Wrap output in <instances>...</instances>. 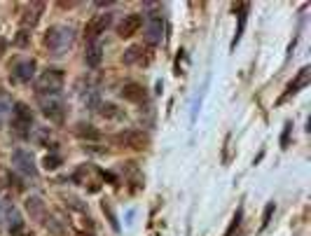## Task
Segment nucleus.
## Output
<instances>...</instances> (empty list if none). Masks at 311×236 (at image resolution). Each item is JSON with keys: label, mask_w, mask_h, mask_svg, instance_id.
<instances>
[{"label": "nucleus", "mask_w": 311, "mask_h": 236, "mask_svg": "<svg viewBox=\"0 0 311 236\" xmlns=\"http://www.w3.org/2000/svg\"><path fill=\"white\" fill-rule=\"evenodd\" d=\"M73 43H75V31L70 26H52L44 35V47L54 56H61L64 52H68Z\"/></svg>", "instance_id": "f257e3e1"}, {"label": "nucleus", "mask_w": 311, "mask_h": 236, "mask_svg": "<svg viewBox=\"0 0 311 236\" xmlns=\"http://www.w3.org/2000/svg\"><path fill=\"white\" fill-rule=\"evenodd\" d=\"M64 70H59V68H49V70H44L43 75L38 77V94L43 96V94H59L61 91V86H64Z\"/></svg>", "instance_id": "f03ea898"}, {"label": "nucleus", "mask_w": 311, "mask_h": 236, "mask_svg": "<svg viewBox=\"0 0 311 236\" xmlns=\"http://www.w3.org/2000/svg\"><path fill=\"white\" fill-rule=\"evenodd\" d=\"M38 101H40V107H43L44 117H49L52 122H64L66 103L61 101L59 94H43V96H38Z\"/></svg>", "instance_id": "7ed1b4c3"}, {"label": "nucleus", "mask_w": 311, "mask_h": 236, "mask_svg": "<svg viewBox=\"0 0 311 236\" xmlns=\"http://www.w3.org/2000/svg\"><path fill=\"white\" fill-rule=\"evenodd\" d=\"M31 124H33V112L26 103H14V112H12V127L17 129V133L22 138L31 136Z\"/></svg>", "instance_id": "20e7f679"}, {"label": "nucleus", "mask_w": 311, "mask_h": 236, "mask_svg": "<svg viewBox=\"0 0 311 236\" xmlns=\"http://www.w3.org/2000/svg\"><path fill=\"white\" fill-rule=\"evenodd\" d=\"M12 164H14V169L23 175H28V178H38V169H35V161H33L31 152L28 150H14L12 152Z\"/></svg>", "instance_id": "39448f33"}, {"label": "nucleus", "mask_w": 311, "mask_h": 236, "mask_svg": "<svg viewBox=\"0 0 311 236\" xmlns=\"http://www.w3.org/2000/svg\"><path fill=\"white\" fill-rule=\"evenodd\" d=\"M143 23H145V43L152 44V47L159 44L161 35H164V19H161V14H150Z\"/></svg>", "instance_id": "423d86ee"}, {"label": "nucleus", "mask_w": 311, "mask_h": 236, "mask_svg": "<svg viewBox=\"0 0 311 236\" xmlns=\"http://www.w3.org/2000/svg\"><path fill=\"white\" fill-rule=\"evenodd\" d=\"M108 26H110V14H96V17H91V19L87 21V26H85V38L94 43L98 35L106 31Z\"/></svg>", "instance_id": "0eeeda50"}, {"label": "nucleus", "mask_w": 311, "mask_h": 236, "mask_svg": "<svg viewBox=\"0 0 311 236\" xmlns=\"http://www.w3.org/2000/svg\"><path fill=\"white\" fill-rule=\"evenodd\" d=\"M117 140L119 143H124V145L131 148V150H145V148L150 145L148 133H143V131H127V133L117 136Z\"/></svg>", "instance_id": "6e6552de"}, {"label": "nucleus", "mask_w": 311, "mask_h": 236, "mask_svg": "<svg viewBox=\"0 0 311 236\" xmlns=\"http://www.w3.org/2000/svg\"><path fill=\"white\" fill-rule=\"evenodd\" d=\"M140 26H143V17L140 14H127L117 26V35L119 38H131L133 33H138Z\"/></svg>", "instance_id": "1a4fd4ad"}, {"label": "nucleus", "mask_w": 311, "mask_h": 236, "mask_svg": "<svg viewBox=\"0 0 311 236\" xmlns=\"http://www.w3.org/2000/svg\"><path fill=\"white\" fill-rule=\"evenodd\" d=\"M26 211H28V215L35 222H44L47 220V206H44V201L40 196H28L26 199Z\"/></svg>", "instance_id": "9d476101"}, {"label": "nucleus", "mask_w": 311, "mask_h": 236, "mask_svg": "<svg viewBox=\"0 0 311 236\" xmlns=\"http://www.w3.org/2000/svg\"><path fill=\"white\" fill-rule=\"evenodd\" d=\"M309 82H311V68H309V65H304L300 73L295 75V80H292V82L288 85V89H286V96H292V94H297V91H300V89H304V86L309 85ZM286 96H283V98H286Z\"/></svg>", "instance_id": "9b49d317"}, {"label": "nucleus", "mask_w": 311, "mask_h": 236, "mask_svg": "<svg viewBox=\"0 0 311 236\" xmlns=\"http://www.w3.org/2000/svg\"><path fill=\"white\" fill-rule=\"evenodd\" d=\"M14 80L17 82H31L33 73H35V61L33 59H26V61H19V64L14 65Z\"/></svg>", "instance_id": "f8f14e48"}, {"label": "nucleus", "mask_w": 311, "mask_h": 236, "mask_svg": "<svg viewBox=\"0 0 311 236\" xmlns=\"http://www.w3.org/2000/svg\"><path fill=\"white\" fill-rule=\"evenodd\" d=\"M103 61V44L98 43V40H94V43L87 44V52H85V64L89 65V68H96L98 64Z\"/></svg>", "instance_id": "ddd939ff"}, {"label": "nucleus", "mask_w": 311, "mask_h": 236, "mask_svg": "<svg viewBox=\"0 0 311 236\" xmlns=\"http://www.w3.org/2000/svg\"><path fill=\"white\" fill-rule=\"evenodd\" d=\"M44 10L43 2H33V5H28V10L23 12L22 17V28L23 31H28V28H33L35 23H38V19H40V12Z\"/></svg>", "instance_id": "4468645a"}, {"label": "nucleus", "mask_w": 311, "mask_h": 236, "mask_svg": "<svg viewBox=\"0 0 311 236\" xmlns=\"http://www.w3.org/2000/svg\"><path fill=\"white\" fill-rule=\"evenodd\" d=\"M122 98H127V101H131V103H140V101H145V89L140 85H136V82H127V85L122 86Z\"/></svg>", "instance_id": "2eb2a0df"}, {"label": "nucleus", "mask_w": 311, "mask_h": 236, "mask_svg": "<svg viewBox=\"0 0 311 236\" xmlns=\"http://www.w3.org/2000/svg\"><path fill=\"white\" fill-rule=\"evenodd\" d=\"M234 12H239V28H236V35H234V40H232V49L239 44L241 35H244V28H246V19H248V12H250V5H248V2L234 5Z\"/></svg>", "instance_id": "dca6fc26"}, {"label": "nucleus", "mask_w": 311, "mask_h": 236, "mask_svg": "<svg viewBox=\"0 0 311 236\" xmlns=\"http://www.w3.org/2000/svg\"><path fill=\"white\" fill-rule=\"evenodd\" d=\"M75 133L80 136V138H89V140H98L101 138V133H98L91 124H85V122H80L75 127Z\"/></svg>", "instance_id": "f3484780"}, {"label": "nucleus", "mask_w": 311, "mask_h": 236, "mask_svg": "<svg viewBox=\"0 0 311 236\" xmlns=\"http://www.w3.org/2000/svg\"><path fill=\"white\" fill-rule=\"evenodd\" d=\"M143 61V47L136 44V47H129L124 52V64H140Z\"/></svg>", "instance_id": "a211bd4d"}, {"label": "nucleus", "mask_w": 311, "mask_h": 236, "mask_svg": "<svg viewBox=\"0 0 311 236\" xmlns=\"http://www.w3.org/2000/svg\"><path fill=\"white\" fill-rule=\"evenodd\" d=\"M98 112H101L103 117H108V119H119V117H122V112H119V107H117V106H112V103H103Z\"/></svg>", "instance_id": "6ab92c4d"}, {"label": "nucleus", "mask_w": 311, "mask_h": 236, "mask_svg": "<svg viewBox=\"0 0 311 236\" xmlns=\"http://www.w3.org/2000/svg\"><path fill=\"white\" fill-rule=\"evenodd\" d=\"M241 217H244V211L239 208V211H236V215H234V220H232V225H229V229L225 232V236H232L236 229H239V225H241Z\"/></svg>", "instance_id": "aec40b11"}, {"label": "nucleus", "mask_w": 311, "mask_h": 236, "mask_svg": "<svg viewBox=\"0 0 311 236\" xmlns=\"http://www.w3.org/2000/svg\"><path fill=\"white\" fill-rule=\"evenodd\" d=\"M103 213L108 215V220H110V227L115 229V232H119V222H117V217H115V213H112V208L108 204H103Z\"/></svg>", "instance_id": "412c9836"}, {"label": "nucleus", "mask_w": 311, "mask_h": 236, "mask_svg": "<svg viewBox=\"0 0 311 236\" xmlns=\"http://www.w3.org/2000/svg\"><path fill=\"white\" fill-rule=\"evenodd\" d=\"M28 40H31V35H28V31H19L17 33V38H14V44H17V47H26V44H28Z\"/></svg>", "instance_id": "4be33fe9"}, {"label": "nucleus", "mask_w": 311, "mask_h": 236, "mask_svg": "<svg viewBox=\"0 0 311 236\" xmlns=\"http://www.w3.org/2000/svg\"><path fill=\"white\" fill-rule=\"evenodd\" d=\"M10 234L12 236H33V232L26 225H22V227H14V229H10Z\"/></svg>", "instance_id": "5701e85b"}, {"label": "nucleus", "mask_w": 311, "mask_h": 236, "mask_svg": "<svg viewBox=\"0 0 311 236\" xmlns=\"http://www.w3.org/2000/svg\"><path fill=\"white\" fill-rule=\"evenodd\" d=\"M271 213H274V201H271V204H267V208H265V215H262V229L269 225V217H271Z\"/></svg>", "instance_id": "b1692460"}, {"label": "nucleus", "mask_w": 311, "mask_h": 236, "mask_svg": "<svg viewBox=\"0 0 311 236\" xmlns=\"http://www.w3.org/2000/svg\"><path fill=\"white\" fill-rule=\"evenodd\" d=\"M59 164H61V159H59L56 154H52V157H47V159H44V166H47V169H56Z\"/></svg>", "instance_id": "393cba45"}, {"label": "nucleus", "mask_w": 311, "mask_h": 236, "mask_svg": "<svg viewBox=\"0 0 311 236\" xmlns=\"http://www.w3.org/2000/svg\"><path fill=\"white\" fill-rule=\"evenodd\" d=\"M290 127H292V124H286V129H283V138H281V145H283V148H286V145H288V136H290Z\"/></svg>", "instance_id": "a878e982"}, {"label": "nucleus", "mask_w": 311, "mask_h": 236, "mask_svg": "<svg viewBox=\"0 0 311 236\" xmlns=\"http://www.w3.org/2000/svg\"><path fill=\"white\" fill-rule=\"evenodd\" d=\"M80 236H94V234H91V232H89V234H87V232H80Z\"/></svg>", "instance_id": "bb28decb"}]
</instances>
